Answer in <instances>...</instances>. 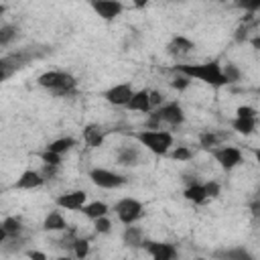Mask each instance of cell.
<instances>
[{
	"instance_id": "cell-9",
	"label": "cell",
	"mask_w": 260,
	"mask_h": 260,
	"mask_svg": "<svg viewBox=\"0 0 260 260\" xmlns=\"http://www.w3.org/2000/svg\"><path fill=\"white\" fill-rule=\"evenodd\" d=\"M33 59L31 53H16V55H6L0 57V81H4L8 75H12L16 69H21Z\"/></svg>"
},
{
	"instance_id": "cell-8",
	"label": "cell",
	"mask_w": 260,
	"mask_h": 260,
	"mask_svg": "<svg viewBox=\"0 0 260 260\" xmlns=\"http://www.w3.org/2000/svg\"><path fill=\"white\" fill-rule=\"evenodd\" d=\"M143 248L152 256V260H177L179 252L173 244L167 242H152V240H145Z\"/></svg>"
},
{
	"instance_id": "cell-42",
	"label": "cell",
	"mask_w": 260,
	"mask_h": 260,
	"mask_svg": "<svg viewBox=\"0 0 260 260\" xmlns=\"http://www.w3.org/2000/svg\"><path fill=\"white\" fill-rule=\"evenodd\" d=\"M252 45L258 49V45H260V39H258V37H254V39H252Z\"/></svg>"
},
{
	"instance_id": "cell-25",
	"label": "cell",
	"mask_w": 260,
	"mask_h": 260,
	"mask_svg": "<svg viewBox=\"0 0 260 260\" xmlns=\"http://www.w3.org/2000/svg\"><path fill=\"white\" fill-rule=\"evenodd\" d=\"M193 49V43L185 39V37H175L173 39V43L169 45V53L173 55H179V53H189V51Z\"/></svg>"
},
{
	"instance_id": "cell-12",
	"label": "cell",
	"mask_w": 260,
	"mask_h": 260,
	"mask_svg": "<svg viewBox=\"0 0 260 260\" xmlns=\"http://www.w3.org/2000/svg\"><path fill=\"white\" fill-rule=\"evenodd\" d=\"M85 199H88V193L77 189V191H69V193H63L57 197V205L59 207H65V210H72V212H77L85 205Z\"/></svg>"
},
{
	"instance_id": "cell-35",
	"label": "cell",
	"mask_w": 260,
	"mask_h": 260,
	"mask_svg": "<svg viewBox=\"0 0 260 260\" xmlns=\"http://www.w3.org/2000/svg\"><path fill=\"white\" fill-rule=\"evenodd\" d=\"M57 169H59V167H51V165H43V169L39 171V175L43 177V181H47V179H55V177H57Z\"/></svg>"
},
{
	"instance_id": "cell-43",
	"label": "cell",
	"mask_w": 260,
	"mask_h": 260,
	"mask_svg": "<svg viewBox=\"0 0 260 260\" xmlns=\"http://www.w3.org/2000/svg\"><path fill=\"white\" fill-rule=\"evenodd\" d=\"M4 12H6V6H4V4H0V16H2Z\"/></svg>"
},
{
	"instance_id": "cell-27",
	"label": "cell",
	"mask_w": 260,
	"mask_h": 260,
	"mask_svg": "<svg viewBox=\"0 0 260 260\" xmlns=\"http://www.w3.org/2000/svg\"><path fill=\"white\" fill-rule=\"evenodd\" d=\"M16 27H12V25H2L0 27V47H6L8 43H12L14 41V37H16Z\"/></svg>"
},
{
	"instance_id": "cell-33",
	"label": "cell",
	"mask_w": 260,
	"mask_h": 260,
	"mask_svg": "<svg viewBox=\"0 0 260 260\" xmlns=\"http://www.w3.org/2000/svg\"><path fill=\"white\" fill-rule=\"evenodd\" d=\"M189 83H191V79L179 74L177 77H173V81H171V88H173V90H179V92H183V90H187V88H189Z\"/></svg>"
},
{
	"instance_id": "cell-39",
	"label": "cell",
	"mask_w": 260,
	"mask_h": 260,
	"mask_svg": "<svg viewBox=\"0 0 260 260\" xmlns=\"http://www.w3.org/2000/svg\"><path fill=\"white\" fill-rule=\"evenodd\" d=\"M27 256H29L31 260H47L45 252H39V250H29V252H27Z\"/></svg>"
},
{
	"instance_id": "cell-44",
	"label": "cell",
	"mask_w": 260,
	"mask_h": 260,
	"mask_svg": "<svg viewBox=\"0 0 260 260\" xmlns=\"http://www.w3.org/2000/svg\"><path fill=\"white\" fill-rule=\"evenodd\" d=\"M57 260H69V258H57Z\"/></svg>"
},
{
	"instance_id": "cell-28",
	"label": "cell",
	"mask_w": 260,
	"mask_h": 260,
	"mask_svg": "<svg viewBox=\"0 0 260 260\" xmlns=\"http://www.w3.org/2000/svg\"><path fill=\"white\" fill-rule=\"evenodd\" d=\"M222 75L226 77V83H236V81L242 79V72L238 69V65H234V63H228L226 67H223L222 69Z\"/></svg>"
},
{
	"instance_id": "cell-2",
	"label": "cell",
	"mask_w": 260,
	"mask_h": 260,
	"mask_svg": "<svg viewBox=\"0 0 260 260\" xmlns=\"http://www.w3.org/2000/svg\"><path fill=\"white\" fill-rule=\"evenodd\" d=\"M132 136L157 157H165L173 145V134L165 130H138Z\"/></svg>"
},
{
	"instance_id": "cell-29",
	"label": "cell",
	"mask_w": 260,
	"mask_h": 260,
	"mask_svg": "<svg viewBox=\"0 0 260 260\" xmlns=\"http://www.w3.org/2000/svg\"><path fill=\"white\" fill-rule=\"evenodd\" d=\"M218 141H220V138H218V134H214L212 130H205V132H201L199 134V145L203 147V149H214V147H218Z\"/></svg>"
},
{
	"instance_id": "cell-7",
	"label": "cell",
	"mask_w": 260,
	"mask_h": 260,
	"mask_svg": "<svg viewBox=\"0 0 260 260\" xmlns=\"http://www.w3.org/2000/svg\"><path fill=\"white\" fill-rule=\"evenodd\" d=\"M214 159L220 163L222 169L232 171L234 167H238L242 163V152L236 147H220V149H212Z\"/></svg>"
},
{
	"instance_id": "cell-37",
	"label": "cell",
	"mask_w": 260,
	"mask_h": 260,
	"mask_svg": "<svg viewBox=\"0 0 260 260\" xmlns=\"http://www.w3.org/2000/svg\"><path fill=\"white\" fill-rule=\"evenodd\" d=\"M248 29H250L248 25H240L238 27V31H236V41L238 43H244L248 39Z\"/></svg>"
},
{
	"instance_id": "cell-17",
	"label": "cell",
	"mask_w": 260,
	"mask_h": 260,
	"mask_svg": "<svg viewBox=\"0 0 260 260\" xmlns=\"http://www.w3.org/2000/svg\"><path fill=\"white\" fill-rule=\"evenodd\" d=\"M43 230L47 232H63L67 230V222L59 212H49L45 222H43Z\"/></svg>"
},
{
	"instance_id": "cell-13",
	"label": "cell",
	"mask_w": 260,
	"mask_h": 260,
	"mask_svg": "<svg viewBox=\"0 0 260 260\" xmlns=\"http://www.w3.org/2000/svg\"><path fill=\"white\" fill-rule=\"evenodd\" d=\"M116 161L122 167H134V165H138V161H141V149L134 147V145H122L118 149Z\"/></svg>"
},
{
	"instance_id": "cell-4",
	"label": "cell",
	"mask_w": 260,
	"mask_h": 260,
	"mask_svg": "<svg viewBox=\"0 0 260 260\" xmlns=\"http://www.w3.org/2000/svg\"><path fill=\"white\" fill-rule=\"evenodd\" d=\"M114 212L124 226H132V223L143 216V203L132 199V197H126V199H120L114 205Z\"/></svg>"
},
{
	"instance_id": "cell-31",
	"label": "cell",
	"mask_w": 260,
	"mask_h": 260,
	"mask_svg": "<svg viewBox=\"0 0 260 260\" xmlns=\"http://www.w3.org/2000/svg\"><path fill=\"white\" fill-rule=\"evenodd\" d=\"M191 157H193V152H191V149H187V147H177L175 150L171 152L173 161H189Z\"/></svg>"
},
{
	"instance_id": "cell-19",
	"label": "cell",
	"mask_w": 260,
	"mask_h": 260,
	"mask_svg": "<svg viewBox=\"0 0 260 260\" xmlns=\"http://www.w3.org/2000/svg\"><path fill=\"white\" fill-rule=\"evenodd\" d=\"M122 240H124V244L130 246V248H138V246H143V230L141 228H136L134 223L132 226H126L124 234H122Z\"/></svg>"
},
{
	"instance_id": "cell-34",
	"label": "cell",
	"mask_w": 260,
	"mask_h": 260,
	"mask_svg": "<svg viewBox=\"0 0 260 260\" xmlns=\"http://www.w3.org/2000/svg\"><path fill=\"white\" fill-rule=\"evenodd\" d=\"M203 191H205L207 197H218L220 191H222V187H220L218 181H207V183H203Z\"/></svg>"
},
{
	"instance_id": "cell-14",
	"label": "cell",
	"mask_w": 260,
	"mask_h": 260,
	"mask_svg": "<svg viewBox=\"0 0 260 260\" xmlns=\"http://www.w3.org/2000/svg\"><path fill=\"white\" fill-rule=\"evenodd\" d=\"M126 108L132 110V112H145L149 114L152 108H150V102H149V90H141V92H134L132 98L128 100Z\"/></svg>"
},
{
	"instance_id": "cell-1",
	"label": "cell",
	"mask_w": 260,
	"mask_h": 260,
	"mask_svg": "<svg viewBox=\"0 0 260 260\" xmlns=\"http://www.w3.org/2000/svg\"><path fill=\"white\" fill-rule=\"evenodd\" d=\"M175 72L189 77V79H199L203 83H210L214 88H220V85H228L226 77L222 75V67L220 63H201V65H177Z\"/></svg>"
},
{
	"instance_id": "cell-40",
	"label": "cell",
	"mask_w": 260,
	"mask_h": 260,
	"mask_svg": "<svg viewBox=\"0 0 260 260\" xmlns=\"http://www.w3.org/2000/svg\"><path fill=\"white\" fill-rule=\"evenodd\" d=\"M183 181L187 183V187H191V185H197V183H199L197 175H183Z\"/></svg>"
},
{
	"instance_id": "cell-6",
	"label": "cell",
	"mask_w": 260,
	"mask_h": 260,
	"mask_svg": "<svg viewBox=\"0 0 260 260\" xmlns=\"http://www.w3.org/2000/svg\"><path fill=\"white\" fill-rule=\"evenodd\" d=\"M152 114L161 120V124L167 122L171 126H179V124H183V120H185L183 108L179 106L177 102H169V104H165V106H159Z\"/></svg>"
},
{
	"instance_id": "cell-3",
	"label": "cell",
	"mask_w": 260,
	"mask_h": 260,
	"mask_svg": "<svg viewBox=\"0 0 260 260\" xmlns=\"http://www.w3.org/2000/svg\"><path fill=\"white\" fill-rule=\"evenodd\" d=\"M37 83L41 88H47L49 92H53L55 96H67L75 92V77L69 75L65 72H47L43 75H39Z\"/></svg>"
},
{
	"instance_id": "cell-24",
	"label": "cell",
	"mask_w": 260,
	"mask_h": 260,
	"mask_svg": "<svg viewBox=\"0 0 260 260\" xmlns=\"http://www.w3.org/2000/svg\"><path fill=\"white\" fill-rule=\"evenodd\" d=\"M232 128L240 134H252L254 128H256V118H236L232 122Z\"/></svg>"
},
{
	"instance_id": "cell-16",
	"label": "cell",
	"mask_w": 260,
	"mask_h": 260,
	"mask_svg": "<svg viewBox=\"0 0 260 260\" xmlns=\"http://www.w3.org/2000/svg\"><path fill=\"white\" fill-rule=\"evenodd\" d=\"M216 260H254L252 254L246 250V248H223V250H216L212 254Z\"/></svg>"
},
{
	"instance_id": "cell-22",
	"label": "cell",
	"mask_w": 260,
	"mask_h": 260,
	"mask_svg": "<svg viewBox=\"0 0 260 260\" xmlns=\"http://www.w3.org/2000/svg\"><path fill=\"white\" fill-rule=\"evenodd\" d=\"M75 145H77L75 138L63 136V138H57V141H53V143H49V145H47V150L55 152V154H63V152H67V150H72Z\"/></svg>"
},
{
	"instance_id": "cell-11",
	"label": "cell",
	"mask_w": 260,
	"mask_h": 260,
	"mask_svg": "<svg viewBox=\"0 0 260 260\" xmlns=\"http://www.w3.org/2000/svg\"><path fill=\"white\" fill-rule=\"evenodd\" d=\"M132 94H134V90H132L130 83H118V85H114V88L106 90L102 96L106 102L114 104V106H126L128 100L132 98Z\"/></svg>"
},
{
	"instance_id": "cell-20",
	"label": "cell",
	"mask_w": 260,
	"mask_h": 260,
	"mask_svg": "<svg viewBox=\"0 0 260 260\" xmlns=\"http://www.w3.org/2000/svg\"><path fill=\"white\" fill-rule=\"evenodd\" d=\"M81 212L85 218H90V220H98V218H104V216H108V205L106 203H102V201H92L88 205H83L81 207Z\"/></svg>"
},
{
	"instance_id": "cell-18",
	"label": "cell",
	"mask_w": 260,
	"mask_h": 260,
	"mask_svg": "<svg viewBox=\"0 0 260 260\" xmlns=\"http://www.w3.org/2000/svg\"><path fill=\"white\" fill-rule=\"evenodd\" d=\"M83 138L92 149H98L104 145V130L98 124H88L83 128Z\"/></svg>"
},
{
	"instance_id": "cell-10",
	"label": "cell",
	"mask_w": 260,
	"mask_h": 260,
	"mask_svg": "<svg viewBox=\"0 0 260 260\" xmlns=\"http://www.w3.org/2000/svg\"><path fill=\"white\" fill-rule=\"evenodd\" d=\"M90 4L104 21H114L116 16L124 10V4L118 2V0H92Z\"/></svg>"
},
{
	"instance_id": "cell-36",
	"label": "cell",
	"mask_w": 260,
	"mask_h": 260,
	"mask_svg": "<svg viewBox=\"0 0 260 260\" xmlns=\"http://www.w3.org/2000/svg\"><path fill=\"white\" fill-rule=\"evenodd\" d=\"M236 118H256V110L250 106H240L236 110Z\"/></svg>"
},
{
	"instance_id": "cell-5",
	"label": "cell",
	"mask_w": 260,
	"mask_h": 260,
	"mask_svg": "<svg viewBox=\"0 0 260 260\" xmlns=\"http://www.w3.org/2000/svg\"><path fill=\"white\" fill-rule=\"evenodd\" d=\"M90 179L102 189H116V187L126 185V181H128V177L118 175V173L108 171V169H92L90 171Z\"/></svg>"
},
{
	"instance_id": "cell-23",
	"label": "cell",
	"mask_w": 260,
	"mask_h": 260,
	"mask_svg": "<svg viewBox=\"0 0 260 260\" xmlns=\"http://www.w3.org/2000/svg\"><path fill=\"white\" fill-rule=\"evenodd\" d=\"M185 199H189L191 203H203L207 199L205 191H203V185L197 183V185H191V187H185V191H183Z\"/></svg>"
},
{
	"instance_id": "cell-15",
	"label": "cell",
	"mask_w": 260,
	"mask_h": 260,
	"mask_svg": "<svg viewBox=\"0 0 260 260\" xmlns=\"http://www.w3.org/2000/svg\"><path fill=\"white\" fill-rule=\"evenodd\" d=\"M43 183H45V181H43V177L39 175V171L29 169V171L23 173L19 179H16L14 189H37V187H41Z\"/></svg>"
},
{
	"instance_id": "cell-38",
	"label": "cell",
	"mask_w": 260,
	"mask_h": 260,
	"mask_svg": "<svg viewBox=\"0 0 260 260\" xmlns=\"http://www.w3.org/2000/svg\"><path fill=\"white\" fill-rule=\"evenodd\" d=\"M149 102H150V108H154V106H161L163 96H161L157 90H152V92H149Z\"/></svg>"
},
{
	"instance_id": "cell-26",
	"label": "cell",
	"mask_w": 260,
	"mask_h": 260,
	"mask_svg": "<svg viewBox=\"0 0 260 260\" xmlns=\"http://www.w3.org/2000/svg\"><path fill=\"white\" fill-rule=\"evenodd\" d=\"M72 248H74L75 256H77L79 260H83L85 256L90 254V240H88V238H75Z\"/></svg>"
},
{
	"instance_id": "cell-30",
	"label": "cell",
	"mask_w": 260,
	"mask_h": 260,
	"mask_svg": "<svg viewBox=\"0 0 260 260\" xmlns=\"http://www.w3.org/2000/svg\"><path fill=\"white\" fill-rule=\"evenodd\" d=\"M39 159L43 161V165H51V167H59L61 165V154H55V152H51V150H43L39 152Z\"/></svg>"
},
{
	"instance_id": "cell-21",
	"label": "cell",
	"mask_w": 260,
	"mask_h": 260,
	"mask_svg": "<svg viewBox=\"0 0 260 260\" xmlns=\"http://www.w3.org/2000/svg\"><path fill=\"white\" fill-rule=\"evenodd\" d=\"M0 226H2L6 238H19L21 232H23V222H21V218H14V216L4 218V222L0 223Z\"/></svg>"
},
{
	"instance_id": "cell-41",
	"label": "cell",
	"mask_w": 260,
	"mask_h": 260,
	"mask_svg": "<svg viewBox=\"0 0 260 260\" xmlns=\"http://www.w3.org/2000/svg\"><path fill=\"white\" fill-rule=\"evenodd\" d=\"M4 240H6V234H4L2 226H0V244H4Z\"/></svg>"
},
{
	"instance_id": "cell-32",
	"label": "cell",
	"mask_w": 260,
	"mask_h": 260,
	"mask_svg": "<svg viewBox=\"0 0 260 260\" xmlns=\"http://www.w3.org/2000/svg\"><path fill=\"white\" fill-rule=\"evenodd\" d=\"M94 228H96V234H110V230H112V222L108 220V216L98 218L96 223H94Z\"/></svg>"
}]
</instances>
